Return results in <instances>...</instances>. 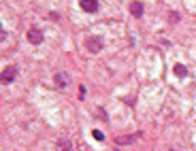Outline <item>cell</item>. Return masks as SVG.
<instances>
[{"label":"cell","mask_w":196,"mask_h":151,"mask_svg":"<svg viewBox=\"0 0 196 151\" xmlns=\"http://www.w3.org/2000/svg\"><path fill=\"white\" fill-rule=\"evenodd\" d=\"M54 83H56V87H64V85H66L64 74H56V77H54Z\"/></svg>","instance_id":"cell-8"},{"label":"cell","mask_w":196,"mask_h":151,"mask_svg":"<svg viewBox=\"0 0 196 151\" xmlns=\"http://www.w3.org/2000/svg\"><path fill=\"white\" fill-rule=\"evenodd\" d=\"M130 13H132L134 17H141V15H143V5L136 2V0H134V2H130Z\"/></svg>","instance_id":"cell-6"},{"label":"cell","mask_w":196,"mask_h":151,"mask_svg":"<svg viewBox=\"0 0 196 151\" xmlns=\"http://www.w3.org/2000/svg\"><path fill=\"white\" fill-rule=\"evenodd\" d=\"M92 136H94L96 140H103V138H105V134H103L100 130H92Z\"/></svg>","instance_id":"cell-10"},{"label":"cell","mask_w":196,"mask_h":151,"mask_svg":"<svg viewBox=\"0 0 196 151\" xmlns=\"http://www.w3.org/2000/svg\"><path fill=\"white\" fill-rule=\"evenodd\" d=\"M139 136H141V132H136V134H128V136H117L115 143H117V145H132V143L139 140Z\"/></svg>","instance_id":"cell-4"},{"label":"cell","mask_w":196,"mask_h":151,"mask_svg":"<svg viewBox=\"0 0 196 151\" xmlns=\"http://www.w3.org/2000/svg\"><path fill=\"white\" fill-rule=\"evenodd\" d=\"M17 77V68L15 66H7L2 72H0V83H13Z\"/></svg>","instance_id":"cell-2"},{"label":"cell","mask_w":196,"mask_h":151,"mask_svg":"<svg viewBox=\"0 0 196 151\" xmlns=\"http://www.w3.org/2000/svg\"><path fill=\"white\" fill-rule=\"evenodd\" d=\"M173 70H175V74H177V77H181V79L188 74V68H185L183 64H175V66H173Z\"/></svg>","instance_id":"cell-7"},{"label":"cell","mask_w":196,"mask_h":151,"mask_svg":"<svg viewBox=\"0 0 196 151\" xmlns=\"http://www.w3.org/2000/svg\"><path fill=\"white\" fill-rule=\"evenodd\" d=\"M28 41L32 45H41L43 43V30L41 28H30L28 30Z\"/></svg>","instance_id":"cell-3"},{"label":"cell","mask_w":196,"mask_h":151,"mask_svg":"<svg viewBox=\"0 0 196 151\" xmlns=\"http://www.w3.org/2000/svg\"><path fill=\"white\" fill-rule=\"evenodd\" d=\"M79 5H81V9L87 11V13H96V11H98V0H79Z\"/></svg>","instance_id":"cell-5"},{"label":"cell","mask_w":196,"mask_h":151,"mask_svg":"<svg viewBox=\"0 0 196 151\" xmlns=\"http://www.w3.org/2000/svg\"><path fill=\"white\" fill-rule=\"evenodd\" d=\"M58 149H60V151H70L72 145H70L68 140H58Z\"/></svg>","instance_id":"cell-9"},{"label":"cell","mask_w":196,"mask_h":151,"mask_svg":"<svg viewBox=\"0 0 196 151\" xmlns=\"http://www.w3.org/2000/svg\"><path fill=\"white\" fill-rule=\"evenodd\" d=\"M83 45H85V49H87L90 53H98L103 49V38L100 36H87Z\"/></svg>","instance_id":"cell-1"}]
</instances>
